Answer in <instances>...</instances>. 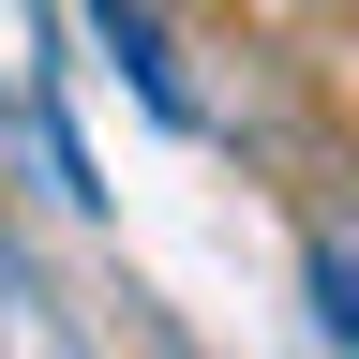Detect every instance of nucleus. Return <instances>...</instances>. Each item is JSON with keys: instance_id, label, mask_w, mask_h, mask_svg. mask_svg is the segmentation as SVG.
<instances>
[{"instance_id": "f03ea898", "label": "nucleus", "mask_w": 359, "mask_h": 359, "mask_svg": "<svg viewBox=\"0 0 359 359\" xmlns=\"http://www.w3.org/2000/svg\"><path fill=\"white\" fill-rule=\"evenodd\" d=\"M314 299H330V344L359 359V255H344V240H314Z\"/></svg>"}, {"instance_id": "f257e3e1", "label": "nucleus", "mask_w": 359, "mask_h": 359, "mask_svg": "<svg viewBox=\"0 0 359 359\" xmlns=\"http://www.w3.org/2000/svg\"><path fill=\"white\" fill-rule=\"evenodd\" d=\"M90 30H105V45H120V75H135V90H150V105H165V120H195V90H180V60H165V30H150V15H135V0H90Z\"/></svg>"}]
</instances>
